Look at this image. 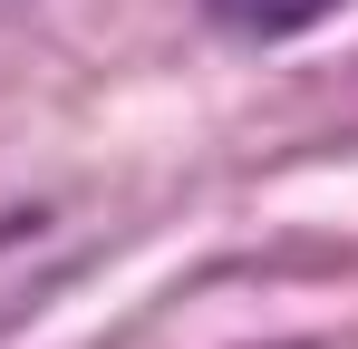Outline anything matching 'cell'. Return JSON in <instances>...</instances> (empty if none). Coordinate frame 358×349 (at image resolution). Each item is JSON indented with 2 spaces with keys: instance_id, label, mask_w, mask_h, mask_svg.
<instances>
[{
  "instance_id": "obj_1",
  "label": "cell",
  "mask_w": 358,
  "mask_h": 349,
  "mask_svg": "<svg viewBox=\"0 0 358 349\" xmlns=\"http://www.w3.org/2000/svg\"><path fill=\"white\" fill-rule=\"evenodd\" d=\"M223 29H242V39H291V29H310L320 10H339V0H203Z\"/></svg>"
}]
</instances>
